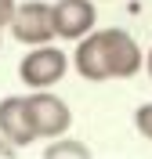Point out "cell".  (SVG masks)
<instances>
[{"label":"cell","instance_id":"obj_1","mask_svg":"<svg viewBox=\"0 0 152 159\" xmlns=\"http://www.w3.org/2000/svg\"><path fill=\"white\" fill-rule=\"evenodd\" d=\"M65 72H69V58L54 43H36L18 65V76L29 90H51L58 80H65Z\"/></svg>","mask_w":152,"mask_h":159},{"label":"cell","instance_id":"obj_2","mask_svg":"<svg viewBox=\"0 0 152 159\" xmlns=\"http://www.w3.org/2000/svg\"><path fill=\"white\" fill-rule=\"evenodd\" d=\"M25 105H29V119H33L36 138H62V134L72 127V109L58 98V94H51V90H33V94H25Z\"/></svg>","mask_w":152,"mask_h":159},{"label":"cell","instance_id":"obj_3","mask_svg":"<svg viewBox=\"0 0 152 159\" xmlns=\"http://www.w3.org/2000/svg\"><path fill=\"white\" fill-rule=\"evenodd\" d=\"M11 36L25 43V47H36V43H51L54 40V11L44 0H25L18 4L15 18H11Z\"/></svg>","mask_w":152,"mask_h":159},{"label":"cell","instance_id":"obj_4","mask_svg":"<svg viewBox=\"0 0 152 159\" xmlns=\"http://www.w3.org/2000/svg\"><path fill=\"white\" fill-rule=\"evenodd\" d=\"M51 11H54L58 40H83L87 33H94V22H98L94 0H58V4H51Z\"/></svg>","mask_w":152,"mask_h":159},{"label":"cell","instance_id":"obj_5","mask_svg":"<svg viewBox=\"0 0 152 159\" xmlns=\"http://www.w3.org/2000/svg\"><path fill=\"white\" fill-rule=\"evenodd\" d=\"M105 36V58H109V76L112 80H131L141 69V47L127 29H101Z\"/></svg>","mask_w":152,"mask_h":159},{"label":"cell","instance_id":"obj_6","mask_svg":"<svg viewBox=\"0 0 152 159\" xmlns=\"http://www.w3.org/2000/svg\"><path fill=\"white\" fill-rule=\"evenodd\" d=\"M0 138L11 141L15 148H25V145L36 141V130H33V119H29V105H25V98H18V94L0 98Z\"/></svg>","mask_w":152,"mask_h":159},{"label":"cell","instance_id":"obj_7","mask_svg":"<svg viewBox=\"0 0 152 159\" xmlns=\"http://www.w3.org/2000/svg\"><path fill=\"white\" fill-rule=\"evenodd\" d=\"M76 72L91 83H101L109 76V58H105V36L101 33H87L83 40H76V58H72Z\"/></svg>","mask_w":152,"mask_h":159},{"label":"cell","instance_id":"obj_8","mask_svg":"<svg viewBox=\"0 0 152 159\" xmlns=\"http://www.w3.org/2000/svg\"><path fill=\"white\" fill-rule=\"evenodd\" d=\"M44 156H51V159H58V156H91V148H87V145H83V141H76V138H54L47 145V148H44Z\"/></svg>","mask_w":152,"mask_h":159},{"label":"cell","instance_id":"obj_9","mask_svg":"<svg viewBox=\"0 0 152 159\" xmlns=\"http://www.w3.org/2000/svg\"><path fill=\"white\" fill-rule=\"evenodd\" d=\"M134 127L141 130V138H149V141H152V101H145L141 109L134 112Z\"/></svg>","mask_w":152,"mask_h":159},{"label":"cell","instance_id":"obj_10","mask_svg":"<svg viewBox=\"0 0 152 159\" xmlns=\"http://www.w3.org/2000/svg\"><path fill=\"white\" fill-rule=\"evenodd\" d=\"M15 11H18V0H0V29H4V25H11Z\"/></svg>","mask_w":152,"mask_h":159},{"label":"cell","instance_id":"obj_11","mask_svg":"<svg viewBox=\"0 0 152 159\" xmlns=\"http://www.w3.org/2000/svg\"><path fill=\"white\" fill-rule=\"evenodd\" d=\"M145 69H149V76H152V47H149V58H145Z\"/></svg>","mask_w":152,"mask_h":159},{"label":"cell","instance_id":"obj_12","mask_svg":"<svg viewBox=\"0 0 152 159\" xmlns=\"http://www.w3.org/2000/svg\"><path fill=\"white\" fill-rule=\"evenodd\" d=\"M11 148H15V145H11V141H7V145H0V156H7Z\"/></svg>","mask_w":152,"mask_h":159}]
</instances>
